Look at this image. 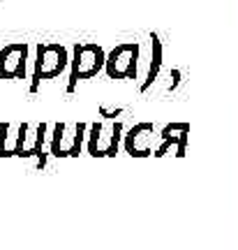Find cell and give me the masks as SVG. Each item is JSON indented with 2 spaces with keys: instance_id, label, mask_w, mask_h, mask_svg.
Here are the masks:
<instances>
[{
  "instance_id": "1",
  "label": "cell",
  "mask_w": 238,
  "mask_h": 250,
  "mask_svg": "<svg viewBox=\"0 0 238 250\" xmlns=\"http://www.w3.org/2000/svg\"><path fill=\"white\" fill-rule=\"evenodd\" d=\"M67 65V54L60 44H40L37 46V61L35 74H33V90L42 79H53L58 77Z\"/></svg>"
},
{
  "instance_id": "2",
  "label": "cell",
  "mask_w": 238,
  "mask_h": 250,
  "mask_svg": "<svg viewBox=\"0 0 238 250\" xmlns=\"http://www.w3.org/2000/svg\"><path fill=\"white\" fill-rule=\"evenodd\" d=\"M26 44H7L0 51V79H23L26 77Z\"/></svg>"
},
{
  "instance_id": "3",
  "label": "cell",
  "mask_w": 238,
  "mask_h": 250,
  "mask_svg": "<svg viewBox=\"0 0 238 250\" xmlns=\"http://www.w3.org/2000/svg\"><path fill=\"white\" fill-rule=\"evenodd\" d=\"M102 65V51L93 44H83L77 46L74 51V65H72V83L77 79H86L93 77Z\"/></svg>"
}]
</instances>
